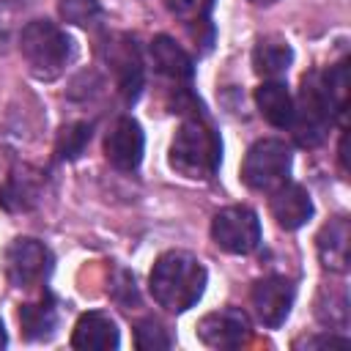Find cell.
Segmentation results:
<instances>
[{"label":"cell","instance_id":"cell-10","mask_svg":"<svg viewBox=\"0 0 351 351\" xmlns=\"http://www.w3.org/2000/svg\"><path fill=\"white\" fill-rule=\"evenodd\" d=\"M293 299H296V285L282 274H266L255 280L250 291L255 315L266 329H280L285 324V318L291 315Z\"/></svg>","mask_w":351,"mask_h":351},{"label":"cell","instance_id":"cell-25","mask_svg":"<svg viewBox=\"0 0 351 351\" xmlns=\"http://www.w3.org/2000/svg\"><path fill=\"white\" fill-rule=\"evenodd\" d=\"M176 340H173V335H170V329L159 321V318H154V315H145V318H140L137 324H134V346L140 348V351H156V348H170Z\"/></svg>","mask_w":351,"mask_h":351},{"label":"cell","instance_id":"cell-15","mask_svg":"<svg viewBox=\"0 0 351 351\" xmlns=\"http://www.w3.org/2000/svg\"><path fill=\"white\" fill-rule=\"evenodd\" d=\"M121 346V329L110 313L88 310L71 329V348L80 351H115Z\"/></svg>","mask_w":351,"mask_h":351},{"label":"cell","instance_id":"cell-21","mask_svg":"<svg viewBox=\"0 0 351 351\" xmlns=\"http://www.w3.org/2000/svg\"><path fill=\"white\" fill-rule=\"evenodd\" d=\"M315 315L329 329L348 326V293L343 285H324L315 299Z\"/></svg>","mask_w":351,"mask_h":351},{"label":"cell","instance_id":"cell-31","mask_svg":"<svg viewBox=\"0 0 351 351\" xmlns=\"http://www.w3.org/2000/svg\"><path fill=\"white\" fill-rule=\"evenodd\" d=\"M250 3H252V5H263V8H266V5H274L277 0H250Z\"/></svg>","mask_w":351,"mask_h":351},{"label":"cell","instance_id":"cell-2","mask_svg":"<svg viewBox=\"0 0 351 351\" xmlns=\"http://www.w3.org/2000/svg\"><path fill=\"white\" fill-rule=\"evenodd\" d=\"M208 285V271L197 255L186 250H167L162 252L148 274V291L154 302L167 313H186L195 307Z\"/></svg>","mask_w":351,"mask_h":351},{"label":"cell","instance_id":"cell-24","mask_svg":"<svg viewBox=\"0 0 351 351\" xmlns=\"http://www.w3.org/2000/svg\"><path fill=\"white\" fill-rule=\"evenodd\" d=\"M321 77H324L326 93H329V99H332L337 123H343V121H346V101H348V60L332 63L329 69L321 71Z\"/></svg>","mask_w":351,"mask_h":351},{"label":"cell","instance_id":"cell-30","mask_svg":"<svg viewBox=\"0 0 351 351\" xmlns=\"http://www.w3.org/2000/svg\"><path fill=\"white\" fill-rule=\"evenodd\" d=\"M5 346H8V335H5V326L0 321V348H5Z\"/></svg>","mask_w":351,"mask_h":351},{"label":"cell","instance_id":"cell-8","mask_svg":"<svg viewBox=\"0 0 351 351\" xmlns=\"http://www.w3.org/2000/svg\"><path fill=\"white\" fill-rule=\"evenodd\" d=\"M211 239L230 255H250L261 247V219L255 208L236 203L225 206L211 217Z\"/></svg>","mask_w":351,"mask_h":351},{"label":"cell","instance_id":"cell-17","mask_svg":"<svg viewBox=\"0 0 351 351\" xmlns=\"http://www.w3.org/2000/svg\"><path fill=\"white\" fill-rule=\"evenodd\" d=\"M167 14L178 19L192 41L200 47V52H208L214 44V25H211V11L217 0H162Z\"/></svg>","mask_w":351,"mask_h":351},{"label":"cell","instance_id":"cell-1","mask_svg":"<svg viewBox=\"0 0 351 351\" xmlns=\"http://www.w3.org/2000/svg\"><path fill=\"white\" fill-rule=\"evenodd\" d=\"M167 165L173 173L192 181H208L219 173L222 137L217 126L206 118L203 107L184 112V121L178 123L167 148Z\"/></svg>","mask_w":351,"mask_h":351},{"label":"cell","instance_id":"cell-29","mask_svg":"<svg viewBox=\"0 0 351 351\" xmlns=\"http://www.w3.org/2000/svg\"><path fill=\"white\" fill-rule=\"evenodd\" d=\"M337 159H340V170L346 173V134L340 137V148H337Z\"/></svg>","mask_w":351,"mask_h":351},{"label":"cell","instance_id":"cell-22","mask_svg":"<svg viewBox=\"0 0 351 351\" xmlns=\"http://www.w3.org/2000/svg\"><path fill=\"white\" fill-rule=\"evenodd\" d=\"M93 137V121H71L58 132L55 140V159L58 162H74L85 154L88 143Z\"/></svg>","mask_w":351,"mask_h":351},{"label":"cell","instance_id":"cell-12","mask_svg":"<svg viewBox=\"0 0 351 351\" xmlns=\"http://www.w3.org/2000/svg\"><path fill=\"white\" fill-rule=\"evenodd\" d=\"M44 189H47L44 170L33 165H14L0 181V208L8 214H27L41 203Z\"/></svg>","mask_w":351,"mask_h":351},{"label":"cell","instance_id":"cell-4","mask_svg":"<svg viewBox=\"0 0 351 351\" xmlns=\"http://www.w3.org/2000/svg\"><path fill=\"white\" fill-rule=\"evenodd\" d=\"M335 121H337V115H335L332 99L326 93L324 77H321V71L313 69L302 77L299 93L293 99V118H291L288 129L293 132V140L302 148H315L324 143V137L329 134Z\"/></svg>","mask_w":351,"mask_h":351},{"label":"cell","instance_id":"cell-28","mask_svg":"<svg viewBox=\"0 0 351 351\" xmlns=\"http://www.w3.org/2000/svg\"><path fill=\"white\" fill-rule=\"evenodd\" d=\"M11 27H14V11L8 8V0H0V55L8 52Z\"/></svg>","mask_w":351,"mask_h":351},{"label":"cell","instance_id":"cell-7","mask_svg":"<svg viewBox=\"0 0 351 351\" xmlns=\"http://www.w3.org/2000/svg\"><path fill=\"white\" fill-rule=\"evenodd\" d=\"M3 269L5 280L19 291L44 288L55 269V255L44 241L33 236H16L3 252Z\"/></svg>","mask_w":351,"mask_h":351},{"label":"cell","instance_id":"cell-6","mask_svg":"<svg viewBox=\"0 0 351 351\" xmlns=\"http://www.w3.org/2000/svg\"><path fill=\"white\" fill-rule=\"evenodd\" d=\"M148 55H151V66L154 71L167 80L176 93L173 99V107H178V112H189V110H197L200 101L192 96V80H195V60L189 58V52L170 36H156L148 47Z\"/></svg>","mask_w":351,"mask_h":351},{"label":"cell","instance_id":"cell-23","mask_svg":"<svg viewBox=\"0 0 351 351\" xmlns=\"http://www.w3.org/2000/svg\"><path fill=\"white\" fill-rule=\"evenodd\" d=\"M58 14L63 22L77 27H99L104 19V8L99 0H58Z\"/></svg>","mask_w":351,"mask_h":351},{"label":"cell","instance_id":"cell-20","mask_svg":"<svg viewBox=\"0 0 351 351\" xmlns=\"http://www.w3.org/2000/svg\"><path fill=\"white\" fill-rule=\"evenodd\" d=\"M255 104L263 121L274 129H288L293 118V96L280 80H266L255 88Z\"/></svg>","mask_w":351,"mask_h":351},{"label":"cell","instance_id":"cell-5","mask_svg":"<svg viewBox=\"0 0 351 351\" xmlns=\"http://www.w3.org/2000/svg\"><path fill=\"white\" fill-rule=\"evenodd\" d=\"M293 165V151L280 137H261L255 140L241 162V181L252 192H271L288 181Z\"/></svg>","mask_w":351,"mask_h":351},{"label":"cell","instance_id":"cell-3","mask_svg":"<svg viewBox=\"0 0 351 351\" xmlns=\"http://www.w3.org/2000/svg\"><path fill=\"white\" fill-rule=\"evenodd\" d=\"M16 44L27 63V71L41 82L58 80L77 58L74 38L58 22L44 19V16L25 22L16 36Z\"/></svg>","mask_w":351,"mask_h":351},{"label":"cell","instance_id":"cell-26","mask_svg":"<svg viewBox=\"0 0 351 351\" xmlns=\"http://www.w3.org/2000/svg\"><path fill=\"white\" fill-rule=\"evenodd\" d=\"M110 296H112L123 310L140 307V291H137L134 274L126 271V269H115V274H112V280H110Z\"/></svg>","mask_w":351,"mask_h":351},{"label":"cell","instance_id":"cell-18","mask_svg":"<svg viewBox=\"0 0 351 351\" xmlns=\"http://www.w3.org/2000/svg\"><path fill=\"white\" fill-rule=\"evenodd\" d=\"M315 250H318V261L324 269L343 274L348 269V250H351V228L346 217H335L329 219L318 236H315Z\"/></svg>","mask_w":351,"mask_h":351},{"label":"cell","instance_id":"cell-27","mask_svg":"<svg viewBox=\"0 0 351 351\" xmlns=\"http://www.w3.org/2000/svg\"><path fill=\"white\" fill-rule=\"evenodd\" d=\"M324 346H348V337L335 335V332H321V335H310V337H299L293 343V348H324Z\"/></svg>","mask_w":351,"mask_h":351},{"label":"cell","instance_id":"cell-19","mask_svg":"<svg viewBox=\"0 0 351 351\" xmlns=\"http://www.w3.org/2000/svg\"><path fill=\"white\" fill-rule=\"evenodd\" d=\"M293 63V47L282 36H261L252 47V69L263 80H280Z\"/></svg>","mask_w":351,"mask_h":351},{"label":"cell","instance_id":"cell-9","mask_svg":"<svg viewBox=\"0 0 351 351\" xmlns=\"http://www.w3.org/2000/svg\"><path fill=\"white\" fill-rule=\"evenodd\" d=\"M104 60L115 74V88L126 104H134L145 88V63L137 38L129 33L110 36L104 41Z\"/></svg>","mask_w":351,"mask_h":351},{"label":"cell","instance_id":"cell-16","mask_svg":"<svg viewBox=\"0 0 351 351\" xmlns=\"http://www.w3.org/2000/svg\"><path fill=\"white\" fill-rule=\"evenodd\" d=\"M60 326V304L58 299L44 288V293L36 302H25L19 307V332L27 343H47L58 335Z\"/></svg>","mask_w":351,"mask_h":351},{"label":"cell","instance_id":"cell-13","mask_svg":"<svg viewBox=\"0 0 351 351\" xmlns=\"http://www.w3.org/2000/svg\"><path fill=\"white\" fill-rule=\"evenodd\" d=\"M145 154L143 126L132 115H121L104 134V159L118 173H134Z\"/></svg>","mask_w":351,"mask_h":351},{"label":"cell","instance_id":"cell-14","mask_svg":"<svg viewBox=\"0 0 351 351\" xmlns=\"http://www.w3.org/2000/svg\"><path fill=\"white\" fill-rule=\"evenodd\" d=\"M269 211L274 217V222L282 228V230H299L302 225H307L313 219V197L310 192L302 186V184H280L277 189L269 192Z\"/></svg>","mask_w":351,"mask_h":351},{"label":"cell","instance_id":"cell-11","mask_svg":"<svg viewBox=\"0 0 351 351\" xmlns=\"http://www.w3.org/2000/svg\"><path fill=\"white\" fill-rule=\"evenodd\" d=\"M195 335L208 348H239L250 340L252 324L241 307H222L203 315L195 326Z\"/></svg>","mask_w":351,"mask_h":351}]
</instances>
